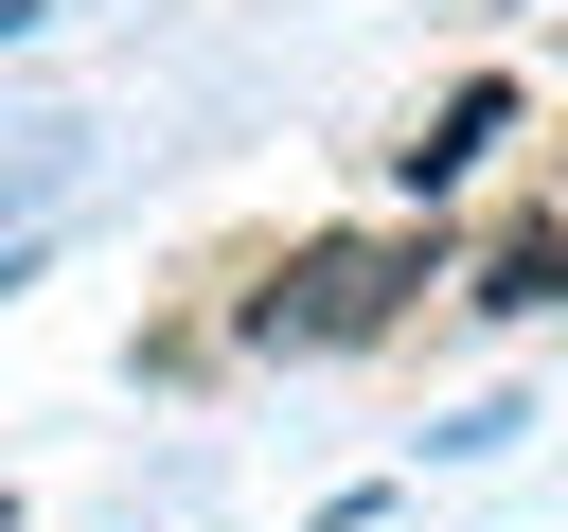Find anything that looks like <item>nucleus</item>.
<instances>
[{
    "label": "nucleus",
    "mask_w": 568,
    "mask_h": 532,
    "mask_svg": "<svg viewBox=\"0 0 568 532\" xmlns=\"http://www.w3.org/2000/svg\"><path fill=\"white\" fill-rule=\"evenodd\" d=\"M0 301H18V266H0Z\"/></svg>",
    "instance_id": "nucleus-6"
},
{
    "label": "nucleus",
    "mask_w": 568,
    "mask_h": 532,
    "mask_svg": "<svg viewBox=\"0 0 568 532\" xmlns=\"http://www.w3.org/2000/svg\"><path fill=\"white\" fill-rule=\"evenodd\" d=\"M0 35H36V0H0Z\"/></svg>",
    "instance_id": "nucleus-4"
},
{
    "label": "nucleus",
    "mask_w": 568,
    "mask_h": 532,
    "mask_svg": "<svg viewBox=\"0 0 568 532\" xmlns=\"http://www.w3.org/2000/svg\"><path fill=\"white\" fill-rule=\"evenodd\" d=\"M462 301H479V319H532V301H568V213H532V231H497Z\"/></svg>",
    "instance_id": "nucleus-3"
},
{
    "label": "nucleus",
    "mask_w": 568,
    "mask_h": 532,
    "mask_svg": "<svg viewBox=\"0 0 568 532\" xmlns=\"http://www.w3.org/2000/svg\"><path fill=\"white\" fill-rule=\"evenodd\" d=\"M408 284H444V248H408V231H320V248H284V266L248 284V337H266V355H355V337L408 319Z\"/></svg>",
    "instance_id": "nucleus-1"
},
{
    "label": "nucleus",
    "mask_w": 568,
    "mask_h": 532,
    "mask_svg": "<svg viewBox=\"0 0 568 532\" xmlns=\"http://www.w3.org/2000/svg\"><path fill=\"white\" fill-rule=\"evenodd\" d=\"M497 142H515V89L479 71V89H444V106H426V124L390 142V177H408V195H462V177H479Z\"/></svg>",
    "instance_id": "nucleus-2"
},
{
    "label": "nucleus",
    "mask_w": 568,
    "mask_h": 532,
    "mask_svg": "<svg viewBox=\"0 0 568 532\" xmlns=\"http://www.w3.org/2000/svg\"><path fill=\"white\" fill-rule=\"evenodd\" d=\"M0 532H18V497H0Z\"/></svg>",
    "instance_id": "nucleus-5"
}]
</instances>
